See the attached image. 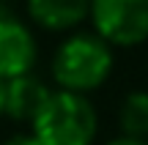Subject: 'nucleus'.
<instances>
[{"label":"nucleus","mask_w":148,"mask_h":145,"mask_svg":"<svg viewBox=\"0 0 148 145\" xmlns=\"http://www.w3.org/2000/svg\"><path fill=\"white\" fill-rule=\"evenodd\" d=\"M30 126L41 145H93L99 118L85 93L60 88L47 96Z\"/></svg>","instance_id":"nucleus-1"},{"label":"nucleus","mask_w":148,"mask_h":145,"mask_svg":"<svg viewBox=\"0 0 148 145\" xmlns=\"http://www.w3.org/2000/svg\"><path fill=\"white\" fill-rule=\"evenodd\" d=\"M112 44L99 33H74L58 47L52 58V74L63 91H96L112 71Z\"/></svg>","instance_id":"nucleus-2"},{"label":"nucleus","mask_w":148,"mask_h":145,"mask_svg":"<svg viewBox=\"0 0 148 145\" xmlns=\"http://www.w3.org/2000/svg\"><path fill=\"white\" fill-rule=\"evenodd\" d=\"M96 33L112 47H134L148 38V0H90Z\"/></svg>","instance_id":"nucleus-3"},{"label":"nucleus","mask_w":148,"mask_h":145,"mask_svg":"<svg viewBox=\"0 0 148 145\" xmlns=\"http://www.w3.org/2000/svg\"><path fill=\"white\" fill-rule=\"evenodd\" d=\"M36 63V38L16 16L0 19V80L27 74Z\"/></svg>","instance_id":"nucleus-4"},{"label":"nucleus","mask_w":148,"mask_h":145,"mask_svg":"<svg viewBox=\"0 0 148 145\" xmlns=\"http://www.w3.org/2000/svg\"><path fill=\"white\" fill-rule=\"evenodd\" d=\"M49 93L52 91L30 71L3 80V115L11 120H33Z\"/></svg>","instance_id":"nucleus-5"},{"label":"nucleus","mask_w":148,"mask_h":145,"mask_svg":"<svg viewBox=\"0 0 148 145\" xmlns=\"http://www.w3.org/2000/svg\"><path fill=\"white\" fill-rule=\"evenodd\" d=\"M27 11L47 30H69L90 16V0H27Z\"/></svg>","instance_id":"nucleus-6"},{"label":"nucleus","mask_w":148,"mask_h":145,"mask_svg":"<svg viewBox=\"0 0 148 145\" xmlns=\"http://www.w3.org/2000/svg\"><path fill=\"white\" fill-rule=\"evenodd\" d=\"M121 129L129 137H148V93L134 91L121 104Z\"/></svg>","instance_id":"nucleus-7"},{"label":"nucleus","mask_w":148,"mask_h":145,"mask_svg":"<svg viewBox=\"0 0 148 145\" xmlns=\"http://www.w3.org/2000/svg\"><path fill=\"white\" fill-rule=\"evenodd\" d=\"M3 145H41L36 140V134H14V137H8Z\"/></svg>","instance_id":"nucleus-8"},{"label":"nucleus","mask_w":148,"mask_h":145,"mask_svg":"<svg viewBox=\"0 0 148 145\" xmlns=\"http://www.w3.org/2000/svg\"><path fill=\"white\" fill-rule=\"evenodd\" d=\"M107 145H148V142L140 140V137H129V134H123V137H118V140H112V142H107Z\"/></svg>","instance_id":"nucleus-9"},{"label":"nucleus","mask_w":148,"mask_h":145,"mask_svg":"<svg viewBox=\"0 0 148 145\" xmlns=\"http://www.w3.org/2000/svg\"><path fill=\"white\" fill-rule=\"evenodd\" d=\"M8 14H11V8H5V3L0 0V19H3V16H8Z\"/></svg>","instance_id":"nucleus-10"},{"label":"nucleus","mask_w":148,"mask_h":145,"mask_svg":"<svg viewBox=\"0 0 148 145\" xmlns=\"http://www.w3.org/2000/svg\"><path fill=\"white\" fill-rule=\"evenodd\" d=\"M0 115H3V80H0Z\"/></svg>","instance_id":"nucleus-11"}]
</instances>
